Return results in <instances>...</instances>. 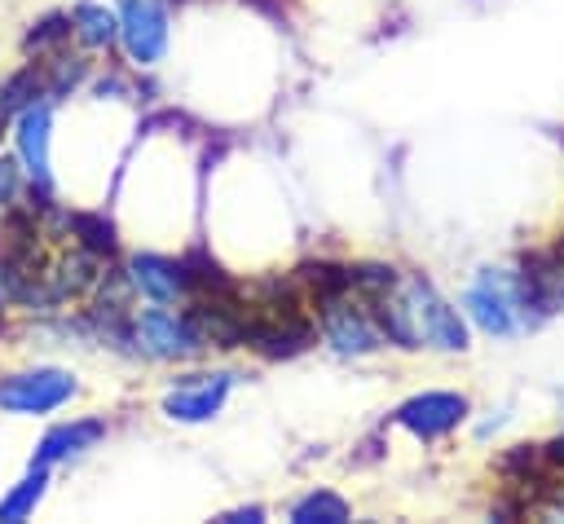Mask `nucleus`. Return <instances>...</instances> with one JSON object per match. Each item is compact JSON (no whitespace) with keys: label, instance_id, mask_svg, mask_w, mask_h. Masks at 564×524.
I'll list each match as a JSON object with an SVG mask.
<instances>
[{"label":"nucleus","instance_id":"obj_1","mask_svg":"<svg viewBox=\"0 0 564 524\" xmlns=\"http://www.w3.org/2000/svg\"><path fill=\"white\" fill-rule=\"evenodd\" d=\"M375 304H379V330L401 348H467L463 317L436 295L427 277L392 282Z\"/></svg>","mask_w":564,"mask_h":524},{"label":"nucleus","instance_id":"obj_2","mask_svg":"<svg viewBox=\"0 0 564 524\" xmlns=\"http://www.w3.org/2000/svg\"><path fill=\"white\" fill-rule=\"evenodd\" d=\"M463 304H467V313L476 317V326L489 330V335H511L516 326L529 321V308H533V304H529V291H524V282H520V273H502V269H485V273L467 286Z\"/></svg>","mask_w":564,"mask_h":524},{"label":"nucleus","instance_id":"obj_3","mask_svg":"<svg viewBox=\"0 0 564 524\" xmlns=\"http://www.w3.org/2000/svg\"><path fill=\"white\" fill-rule=\"evenodd\" d=\"M366 304H370V299L357 295V291H344V295L317 304L322 330H326V339H330L339 352H375V348H379V335H383V330H379V317H370Z\"/></svg>","mask_w":564,"mask_h":524},{"label":"nucleus","instance_id":"obj_4","mask_svg":"<svg viewBox=\"0 0 564 524\" xmlns=\"http://www.w3.org/2000/svg\"><path fill=\"white\" fill-rule=\"evenodd\" d=\"M75 396V379L66 370H26L0 379V410L9 414H48Z\"/></svg>","mask_w":564,"mask_h":524},{"label":"nucleus","instance_id":"obj_5","mask_svg":"<svg viewBox=\"0 0 564 524\" xmlns=\"http://www.w3.org/2000/svg\"><path fill=\"white\" fill-rule=\"evenodd\" d=\"M119 40L137 66H154L167 48V13L159 0H123Z\"/></svg>","mask_w":564,"mask_h":524},{"label":"nucleus","instance_id":"obj_6","mask_svg":"<svg viewBox=\"0 0 564 524\" xmlns=\"http://www.w3.org/2000/svg\"><path fill=\"white\" fill-rule=\"evenodd\" d=\"M137 339H141V348L150 357H185V352H194L203 343L198 330H194V321L189 317H176L167 308H145L137 317Z\"/></svg>","mask_w":564,"mask_h":524},{"label":"nucleus","instance_id":"obj_7","mask_svg":"<svg viewBox=\"0 0 564 524\" xmlns=\"http://www.w3.org/2000/svg\"><path fill=\"white\" fill-rule=\"evenodd\" d=\"M225 392H229V374H189L163 396V410H167V418L203 423V418H212L220 410Z\"/></svg>","mask_w":564,"mask_h":524},{"label":"nucleus","instance_id":"obj_8","mask_svg":"<svg viewBox=\"0 0 564 524\" xmlns=\"http://www.w3.org/2000/svg\"><path fill=\"white\" fill-rule=\"evenodd\" d=\"M463 414H467V401L458 392H423L397 410V423L410 427L414 436L432 440V436H445L449 427H458Z\"/></svg>","mask_w":564,"mask_h":524},{"label":"nucleus","instance_id":"obj_9","mask_svg":"<svg viewBox=\"0 0 564 524\" xmlns=\"http://www.w3.org/2000/svg\"><path fill=\"white\" fill-rule=\"evenodd\" d=\"M132 286L141 295H150L154 304H176L181 295H189V273H185V264H176L167 255H137Z\"/></svg>","mask_w":564,"mask_h":524},{"label":"nucleus","instance_id":"obj_10","mask_svg":"<svg viewBox=\"0 0 564 524\" xmlns=\"http://www.w3.org/2000/svg\"><path fill=\"white\" fill-rule=\"evenodd\" d=\"M18 150H22V167L26 176L44 189L48 185V106H22L18 114Z\"/></svg>","mask_w":564,"mask_h":524},{"label":"nucleus","instance_id":"obj_11","mask_svg":"<svg viewBox=\"0 0 564 524\" xmlns=\"http://www.w3.org/2000/svg\"><path fill=\"white\" fill-rule=\"evenodd\" d=\"M101 436H106V423H101V418H75V423H62V427H53V432L40 440L35 462L48 467V462H57V458H75V454L93 449Z\"/></svg>","mask_w":564,"mask_h":524},{"label":"nucleus","instance_id":"obj_12","mask_svg":"<svg viewBox=\"0 0 564 524\" xmlns=\"http://www.w3.org/2000/svg\"><path fill=\"white\" fill-rule=\"evenodd\" d=\"M70 26H75V35H79L88 48H110L115 35H119V22H115L106 9H97V4H79L75 18H70Z\"/></svg>","mask_w":564,"mask_h":524},{"label":"nucleus","instance_id":"obj_13","mask_svg":"<svg viewBox=\"0 0 564 524\" xmlns=\"http://www.w3.org/2000/svg\"><path fill=\"white\" fill-rule=\"evenodd\" d=\"M44 484H48V471H44V467H35L22 484H13V493H9V498H0V520H4V524L26 520V515L35 511V502L44 498Z\"/></svg>","mask_w":564,"mask_h":524},{"label":"nucleus","instance_id":"obj_14","mask_svg":"<svg viewBox=\"0 0 564 524\" xmlns=\"http://www.w3.org/2000/svg\"><path fill=\"white\" fill-rule=\"evenodd\" d=\"M291 520H300V524H313V520H322V524H344V520H348V502L335 498V493H308V498L295 502Z\"/></svg>","mask_w":564,"mask_h":524},{"label":"nucleus","instance_id":"obj_15","mask_svg":"<svg viewBox=\"0 0 564 524\" xmlns=\"http://www.w3.org/2000/svg\"><path fill=\"white\" fill-rule=\"evenodd\" d=\"M70 229L79 233V247L93 255H110L115 251V229L101 216H70Z\"/></svg>","mask_w":564,"mask_h":524},{"label":"nucleus","instance_id":"obj_16","mask_svg":"<svg viewBox=\"0 0 564 524\" xmlns=\"http://www.w3.org/2000/svg\"><path fill=\"white\" fill-rule=\"evenodd\" d=\"M66 35H70V18H57V13H53V18H44V22L26 35V53H44V48L62 44Z\"/></svg>","mask_w":564,"mask_h":524},{"label":"nucleus","instance_id":"obj_17","mask_svg":"<svg viewBox=\"0 0 564 524\" xmlns=\"http://www.w3.org/2000/svg\"><path fill=\"white\" fill-rule=\"evenodd\" d=\"M13 198H18V167L0 159V203H13Z\"/></svg>","mask_w":564,"mask_h":524},{"label":"nucleus","instance_id":"obj_18","mask_svg":"<svg viewBox=\"0 0 564 524\" xmlns=\"http://www.w3.org/2000/svg\"><path fill=\"white\" fill-rule=\"evenodd\" d=\"M9 114H13V110H9V106H4V101H0V132H4V128H9Z\"/></svg>","mask_w":564,"mask_h":524}]
</instances>
